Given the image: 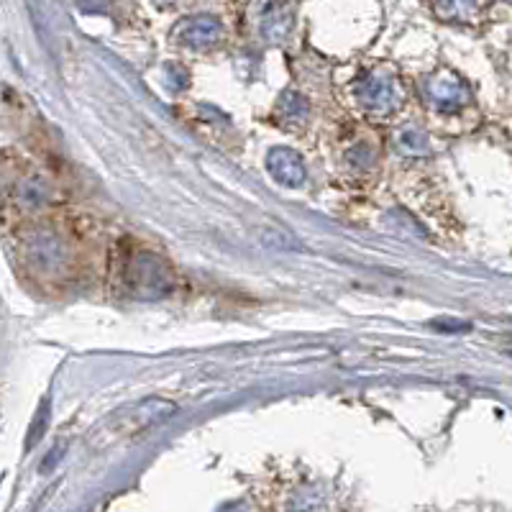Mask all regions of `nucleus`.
I'll return each instance as SVG.
<instances>
[{
	"instance_id": "5",
	"label": "nucleus",
	"mask_w": 512,
	"mask_h": 512,
	"mask_svg": "<svg viewBox=\"0 0 512 512\" xmlns=\"http://www.w3.org/2000/svg\"><path fill=\"white\" fill-rule=\"evenodd\" d=\"M223 36V26L218 18L213 16H195L185 18L175 31V39L180 41L182 47L190 49H205L218 44Z\"/></svg>"
},
{
	"instance_id": "14",
	"label": "nucleus",
	"mask_w": 512,
	"mask_h": 512,
	"mask_svg": "<svg viewBox=\"0 0 512 512\" xmlns=\"http://www.w3.org/2000/svg\"><path fill=\"white\" fill-rule=\"evenodd\" d=\"M154 3H159V6H167V3H175V0H154Z\"/></svg>"
},
{
	"instance_id": "7",
	"label": "nucleus",
	"mask_w": 512,
	"mask_h": 512,
	"mask_svg": "<svg viewBox=\"0 0 512 512\" xmlns=\"http://www.w3.org/2000/svg\"><path fill=\"white\" fill-rule=\"evenodd\" d=\"M428 3L443 24H477L484 11V0H428Z\"/></svg>"
},
{
	"instance_id": "10",
	"label": "nucleus",
	"mask_w": 512,
	"mask_h": 512,
	"mask_svg": "<svg viewBox=\"0 0 512 512\" xmlns=\"http://www.w3.org/2000/svg\"><path fill=\"white\" fill-rule=\"evenodd\" d=\"M52 198V190H49L47 180H41V177L31 175L26 180L18 182L16 187V203L21 208H29V210H39L49 203Z\"/></svg>"
},
{
	"instance_id": "2",
	"label": "nucleus",
	"mask_w": 512,
	"mask_h": 512,
	"mask_svg": "<svg viewBox=\"0 0 512 512\" xmlns=\"http://www.w3.org/2000/svg\"><path fill=\"white\" fill-rule=\"evenodd\" d=\"M123 287L131 297H164L172 290V274L154 251H131L123 262Z\"/></svg>"
},
{
	"instance_id": "8",
	"label": "nucleus",
	"mask_w": 512,
	"mask_h": 512,
	"mask_svg": "<svg viewBox=\"0 0 512 512\" xmlns=\"http://www.w3.org/2000/svg\"><path fill=\"white\" fill-rule=\"evenodd\" d=\"M292 31V11L285 3H269L262 13V34L264 39L282 44Z\"/></svg>"
},
{
	"instance_id": "11",
	"label": "nucleus",
	"mask_w": 512,
	"mask_h": 512,
	"mask_svg": "<svg viewBox=\"0 0 512 512\" xmlns=\"http://www.w3.org/2000/svg\"><path fill=\"white\" fill-rule=\"evenodd\" d=\"M47 423H49V400H44V402H41L39 413H36L34 425H31L29 441H26V448H34V446H36V441H39V438H41V433L47 431Z\"/></svg>"
},
{
	"instance_id": "6",
	"label": "nucleus",
	"mask_w": 512,
	"mask_h": 512,
	"mask_svg": "<svg viewBox=\"0 0 512 512\" xmlns=\"http://www.w3.org/2000/svg\"><path fill=\"white\" fill-rule=\"evenodd\" d=\"M267 167L269 175L287 187H300L305 182L303 159H300L297 152H292V149H285V146L272 149V152L267 154Z\"/></svg>"
},
{
	"instance_id": "12",
	"label": "nucleus",
	"mask_w": 512,
	"mask_h": 512,
	"mask_svg": "<svg viewBox=\"0 0 512 512\" xmlns=\"http://www.w3.org/2000/svg\"><path fill=\"white\" fill-rule=\"evenodd\" d=\"M320 510H323V500H320L318 495H310V492L297 495L295 500H292V512H320Z\"/></svg>"
},
{
	"instance_id": "4",
	"label": "nucleus",
	"mask_w": 512,
	"mask_h": 512,
	"mask_svg": "<svg viewBox=\"0 0 512 512\" xmlns=\"http://www.w3.org/2000/svg\"><path fill=\"white\" fill-rule=\"evenodd\" d=\"M26 256L39 272H59L67 262V249H64L62 239L49 228H36L26 236Z\"/></svg>"
},
{
	"instance_id": "1",
	"label": "nucleus",
	"mask_w": 512,
	"mask_h": 512,
	"mask_svg": "<svg viewBox=\"0 0 512 512\" xmlns=\"http://www.w3.org/2000/svg\"><path fill=\"white\" fill-rule=\"evenodd\" d=\"M354 100L359 111L374 118H390L392 113L402 111V105L408 100V90L402 85L395 67L377 64V67L361 72L359 80L354 82Z\"/></svg>"
},
{
	"instance_id": "3",
	"label": "nucleus",
	"mask_w": 512,
	"mask_h": 512,
	"mask_svg": "<svg viewBox=\"0 0 512 512\" xmlns=\"http://www.w3.org/2000/svg\"><path fill=\"white\" fill-rule=\"evenodd\" d=\"M425 95H428L431 105L438 108V111H459V108H464L472 100V93L466 88V82L451 70L433 72L425 80Z\"/></svg>"
},
{
	"instance_id": "13",
	"label": "nucleus",
	"mask_w": 512,
	"mask_h": 512,
	"mask_svg": "<svg viewBox=\"0 0 512 512\" xmlns=\"http://www.w3.org/2000/svg\"><path fill=\"white\" fill-rule=\"evenodd\" d=\"M400 146L408 149V152H415V149H423L425 136L420 131H402L400 134Z\"/></svg>"
},
{
	"instance_id": "9",
	"label": "nucleus",
	"mask_w": 512,
	"mask_h": 512,
	"mask_svg": "<svg viewBox=\"0 0 512 512\" xmlns=\"http://www.w3.org/2000/svg\"><path fill=\"white\" fill-rule=\"evenodd\" d=\"M308 116H310L308 100H305L300 93H295V90H287V93L280 98V103H277V121H280L287 131L305 126V123H308Z\"/></svg>"
}]
</instances>
